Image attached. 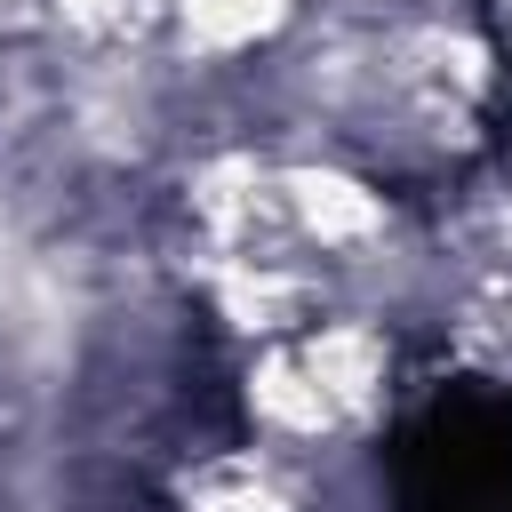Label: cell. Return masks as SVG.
I'll return each instance as SVG.
<instances>
[{
    "label": "cell",
    "mask_w": 512,
    "mask_h": 512,
    "mask_svg": "<svg viewBox=\"0 0 512 512\" xmlns=\"http://www.w3.org/2000/svg\"><path fill=\"white\" fill-rule=\"evenodd\" d=\"M408 512H512V400H440L400 448Z\"/></svg>",
    "instance_id": "obj_1"
}]
</instances>
